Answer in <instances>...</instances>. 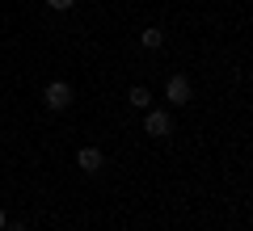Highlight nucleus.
<instances>
[{
  "label": "nucleus",
  "mask_w": 253,
  "mask_h": 231,
  "mask_svg": "<svg viewBox=\"0 0 253 231\" xmlns=\"http://www.w3.org/2000/svg\"><path fill=\"white\" fill-rule=\"evenodd\" d=\"M0 231H4V210H0Z\"/></svg>",
  "instance_id": "6e6552de"
},
{
  "label": "nucleus",
  "mask_w": 253,
  "mask_h": 231,
  "mask_svg": "<svg viewBox=\"0 0 253 231\" xmlns=\"http://www.w3.org/2000/svg\"><path fill=\"white\" fill-rule=\"evenodd\" d=\"M9 231H26V227H9Z\"/></svg>",
  "instance_id": "1a4fd4ad"
},
{
  "label": "nucleus",
  "mask_w": 253,
  "mask_h": 231,
  "mask_svg": "<svg viewBox=\"0 0 253 231\" xmlns=\"http://www.w3.org/2000/svg\"><path fill=\"white\" fill-rule=\"evenodd\" d=\"M126 105H135V109H148V105H152V93H148L144 84H139V89H131V93H126Z\"/></svg>",
  "instance_id": "39448f33"
},
{
  "label": "nucleus",
  "mask_w": 253,
  "mask_h": 231,
  "mask_svg": "<svg viewBox=\"0 0 253 231\" xmlns=\"http://www.w3.org/2000/svg\"><path fill=\"white\" fill-rule=\"evenodd\" d=\"M76 164H81L84 172H97L101 168V151L97 147H81V151H76Z\"/></svg>",
  "instance_id": "20e7f679"
},
{
  "label": "nucleus",
  "mask_w": 253,
  "mask_h": 231,
  "mask_svg": "<svg viewBox=\"0 0 253 231\" xmlns=\"http://www.w3.org/2000/svg\"><path fill=\"white\" fill-rule=\"evenodd\" d=\"M190 97H194V84H190L186 76H173L169 80V101L173 105H190Z\"/></svg>",
  "instance_id": "f03ea898"
},
{
  "label": "nucleus",
  "mask_w": 253,
  "mask_h": 231,
  "mask_svg": "<svg viewBox=\"0 0 253 231\" xmlns=\"http://www.w3.org/2000/svg\"><path fill=\"white\" fill-rule=\"evenodd\" d=\"M46 4H51V9H59V13H63V9H72L76 0H46Z\"/></svg>",
  "instance_id": "0eeeda50"
},
{
  "label": "nucleus",
  "mask_w": 253,
  "mask_h": 231,
  "mask_svg": "<svg viewBox=\"0 0 253 231\" xmlns=\"http://www.w3.org/2000/svg\"><path fill=\"white\" fill-rule=\"evenodd\" d=\"M139 42H144L148 51H156V46L165 42V34H161V30H144V34H139Z\"/></svg>",
  "instance_id": "423d86ee"
},
{
  "label": "nucleus",
  "mask_w": 253,
  "mask_h": 231,
  "mask_svg": "<svg viewBox=\"0 0 253 231\" xmlns=\"http://www.w3.org/2000/svg\"><path fill=\"white\" fill-rule=\"evenodd\" d=\"M144 131H148V134H156V139H165V134L173 131V122H169V114H161V109H152V114L144 118Z\"/></svg>",
  "instance_id": "7ed1b4c3"
},
{
  "label": "nucleus",
  "mask_w": 253,
  "mask_h": 231,
  "mask_svg": "<svg viewBox=\"0 0 253 231\" xmlns=\"http://www.w3.org/2000/svg\"><path fill=\"white\" fill-rule=\"evenodd\" d=\"M42 101L51 109H68V105H72V89H68L63 80H51V84H46V93H42Z\"/></svg>",
  "instance_id": "f257e3e1"
}]
</instances>
